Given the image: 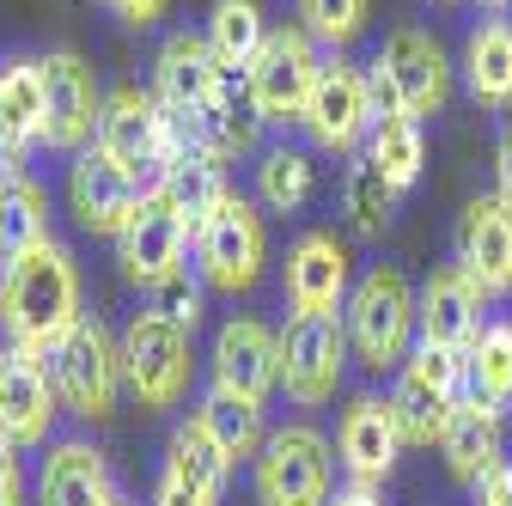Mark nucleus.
<instances>
[{"instance_id": "f257e3e1", "label": "nucleus", "mask_w": 512, "mask_h": 506, "mask_svg": "<svg viewBox=\"0 0 512 506\" xmlns=\"http://www.w3.org/2000/svg\"><path fill=\"white\" fill-rule=\"evenodd\" d=\"M80 318H86L80 311V269L55 238L31 244L13 263H0V330H7V342L49 354Z\"/></svg>"}, {"instance_id": "f03ea898", "label": "nucleus", "mask_w": 512, "mask_h": 506, "mask_svg": "<svg viewBox=\"0 0 512 506\" xmlns=\"http://www.w3.org/2000/svg\"><path fill=\"white\" fill-rule=\"evenodd\" d=\"M342 330L366 372H397L421 342V293L409 287L403 269L372 263L342 305Z\"/></svg>"}, {"instance_id": "7ed1b4c3", "label": "nucleus", "mask_w": 512, "mask_h": 506, "mask_svg": "<svg viewBox=\"0 0 512 506\" xmlns=\"http://www.w3.org/2000/svg\"><path fill=\"white\" fill-rule=\"evenodd\" d=\"M256 506H330L336 494V446L311 421H287L256 452Z\"/></svg>"}, {"instance_id": "20e7f679", "label": "nucleus", "mask_w": 512, "mask_h": 506, "mask_svg": "<svg viewBox=\"0 0 512 506\" xmlns=\"http://www.w3.org/2000/svg\"><path fill=\"white\" fill-rule=\"evenodd\" d=\"M49 372H55L61 409H74L80 421L116 415V397H122V385H128V372H122V342H110V330H104L98 318H80L68 336L49 348Z\"/></svg>"}, {"instance_id": "39448f33", "label": "nucleus", "mask_w": 512, "mask_h": 506, "mask_svg": "<svg viewBox=\"0 0 512 506\" xmlns=\"http://www.w3.org/2000/svg\"><path fill=\"white\" fill-rule=\"evenodd\" d=\"M122 372H128V391L141 397V409H177L189 397V372H196L189 330L153 305L135 311L122 330Z\"/></svg>"}, {"instance_id": "423d86ee", "label": "nucleus", "mask_w": 512, "mask_h": 506, "mask_svg": "<svg viewBox=\"0 0 512 506\" xmlns=\"http://www.w3.org/2000/svg\"><path fill=\"white\" fill-rule=\"evenodd\" d=\"M196 269H202V281L208 287H220V293H250L256 287V275H263V263H269V226H263V208H256L250 196H226L202 226H196Z\"/></svg>"}, {"instance_id": "0eeeda50", "label": "nucleus", "mask_w": 512, "mask_h": 506, "mask_svg": "<svg viewBox=\"0 0 512 506\" xmlns=\"http://www.w3.org/2000/svg\"><path fill=\"white\" fill-rule=\"evenodd\" d=\"M464 354H445L415 342V354L397 366V385H391V415L403 427V446H439L445 421L464 403Z\"/></svg>"}, {"instance_id": "6e6552de", "label": "nucleus", "mask_w": 512, "mask_h": 506, "mask_svg": "<svg viewBox=\"0 0 512 506\" xmlns=\"http://www.w3.org/2000/svg\"><path fill=\"white\" fill-rule=\"evenodd\" d=\"M324 74V55H317V37L305 25H275L256 49V61L244 68L250 80V104L263 122H299L311 104V86Z\"/></svg>"}, {"instance_id": "1a4fd4ad", "label": "nucleus", "mask_w": 512, "mask_h": 506, "mask_svg": "<svg viewBox=\"0 0 512 506\" xmlns=\"http://www.w3.org/2000/svg\"><path fill=\"white\" fill-rule=\"evenodd\" d=\"M372 80L366 68H354L348 55H324V74H317L311 86V104L299 116V129L311 135V147H324V153H354L366 135H372Z\"/></svg>"}, {"instance_id": "9d476101", "label": "nucleus", "mask_w": 512, "mask_h": 506, "mask_svg": "<svg viewBox=\"0 0 512 506\" xmlns=\"http://www.w3.org/2000/svg\"><path fill=\"white\" fill-rule=\"evenodd\" d=\"M98 116H104V86L92 74V61L74 49L43 55V147H55V153L92 147Z\"/></svg>"}, {"instance_id": "9b49d317", "label": "nucleus", "mask_w": 512, "mask_h": 506, "mask_svg": "<svg viewBox=\"0 0 512 506\" xmlns=\"http://www.w3.org/2000/svg\"><path fill=\"white\" fill-rule=\"evenodd\" d=\"M189 244H196L189 214L165 196V189H147L135 220H128L122 238H116V263H122V275L135 281V287H159V281H171L183 269Z\"/></svg>"}, {"instance_id": "f8f14e48", "label": "nucleus", "mask_w": 512, "mask_h": 506, "mask_svg": "<svg viewBox=\"0 0 512 506\" xmlns=\"http://www.w3.org/2000/svg\"><path fill=\"white\" fill-rule=\"evenodd\" d=\"M348 330L342 318H287L281 330V391L299 409H324L348 372Z\"/></svg>"}, {"instance_id": "ddd939ff", "label": "nucleus", "mask_w": 512, "mask_h": 506, "mask_svg": "<svg viewBox=\"0 0 512 506\" xmlns=\"http://www.w3.org/2000/svg\"><path fill=\"white\" fill-rule=\"evenodd\" d=\"M55 415H61V391H55L49 354L7 342L0 348V433H7L19 452H31L49 439Z\"/></svg>"}, {"instance_id": "4468645a", "label": "nucleus", "mask_w": 512, "mask_h": 506, "mask_svg": "<svg viewBox=\"0 0 512 506\" xmlns=\"http://www.w3.org/2000/svg\"><path fill=\"white\" fill-rule=\"evenodd\" d=\"M147 196V183L135 171H122L104 147H80L68 165V208L92 238H122V226L135 220Z\"/></svg>"}, {"instance_id": "2eb2a0df", "label": "nucleus", "mask_w": 512, "mask_h": 506, "mask_svg": "<svg viewBox=\"0 0 512 506\" xmlns=\"http://www.w3.org/2000/svg\"><path fill=\"white\" fill-rule=\"evenodd\" d=\"M366 68H378L391 80V92H397V104L409 116H433V110H445V98H452V61H445V49L421 25H397L378 43V55Z\"/></svg>"}, {"instance_id": "dca6fc26", "label": "nucleus", "mask_w": 512, "mask_h": 506, "mask_svg": "<svg viewBox=\"0 0 512 506\" xmlns=\"http://www.w3.org/2000/svg\"><path fill=\"white\" fill-rule=\"evenodd\" d=\"M354 293V263L336 232H299L287 244V305L293 318H342Z\"/></svg>"}, {"instance_id": "f3484780", "label": "nucleus", "mask_w": 512, "mask_h": 506, "mask_svg": "<svg viewBox=\"0 0 512 506\" xmlns=\"http://www.w3.org/2000/svg\"><path fill=\"white\" fill-rule=\"evenodd\" d=\"M452 263L488 293V299H506L512 293V202L500 196H476L458 220V238H452Z\"/></svg>"}, {"instance_id": "a211bd4d", "label": "nucleus", "mask_w": 512, "mask_h": 506, "mask_svg": "<svg viewBox=\"0 0 512 506\" xmlns=\"http://www.w3.org/2000/svg\"><path fill=\"white\" fill-rule=\"evenodd\" d=\"M336 458L348 470V482L360 488H384L403 458V427L391 415V397H354L336 421Z\"/></svg>"}, {"instance_id": "6ab92c4d", "label": "nucleus", "mask_w": 512, "mask_h": 506, "mask_svg": "<svg viewBox=\"0 0 512 506\" xmlns=\"http://www.w3.org/2000/svg\"><path fill=\"white\" fill-rule=\"evenodd\" d=\"M220 74H226V61L214 55L208 37H196V31H171V37L159 43V61H153V98H159L171 116L196 122V116L214 104Z\"/></svg>"}, {"instance_id": "aec40b11", "label": "nucleus", "mask_w": 512, "mask_h": 506, "mask_svg": "<svg viewBox=\"0 0 512 506\" xmlns=\"http://www.w3.org/2000/svg\"><path fill=\"white\" fill-rule=\"evenodd\" d=\"M482 311H488V293L458 263H439L421 287V342L445 354H470V342L488 330Z\"/></svg>"}, {"instance_id": "412c9836", "label": "nucleus", "mask_w": 512, "mask_h": 506, "mask_svg": "<svg viewBox=\"0 0 512 506\" xmlns=\"http://www.w3.org/2000/svg\"><path fill=\"white\" fill-rule=\"evenodd\" d=\"M226 482H232V458L196 421H183L171 433V446H165V470H159L153 506H220Z\"/></svg>"}, {"instance_id": "4be33fe9", "label": "nucleus", "mask_w": 512, "mask_h": 506, "mask_svg": "<svg viewBox=\"0 0 512 506\" xmlns=\"http://www.w3.org/2000/svg\"><path fill=\"white\" fill-rule=\"evenodd\" d=\"M214 385L263 403L281 385V336L256 318H232L214 336Z\"/></svg>"}, {"instance_id": "5701e85b", "label": "nucleus", "mask_w": 512, "mask_h": 506, "mask_svg": "<svg viewBox=\"0 0 512 506\" xmlns=\"http://www.w3.org/2000/svg\"><path fill=\"white\" fill-rule=\"evenodd\" d=\"M43 141V61H0V177L25 171V153Z\"/></svg>"}, {"instance_id": "b1692460", "label": "nucleus", "mask_w": 512, "mask_h": 506, "mask_svg": "<svg viewBox=\"0 0 512 506\" xmlns=\"http://www.w3.org/2000/svg\"><path fill=\"white\" fill-rule=\"evenodd\" d=\"M500 421H506V409H494V403H482V397H470V391H464V403L452 409V421H445L439 452H445V470H452L464 488H476L482 476L506 470V439H500Z\"/></svg>"}, {"instance_id": "393cba45", "label": "nucleus", "mask_w": 512, "mask_h": 506, "mask_svg": "<svg viewBox=\"0 0 512 506\" xmlns=\"http://www.w3.org/2000/svg\"><path fill=\"white\" fill-rule=\"evenodd\" d=\"M110 494L116 488H110L104 452L86 446V439H55L37 476V506H104Z\"/></svg>"}, {"instance_id": "a878e982", "label": "nucleus", "mask_w": 512, "mask_h": 506, "mask_svg": "<svg viewBox=\"0 0 512 506\" xmlns=\"http://www.w3.org/2000/svg\"><path fill=\"white\" fill-rule=\"evenodd\" d=\"M189 421H196V427L214 439V446H220L232 464H256V452L269 446L263 403H256V397H238V391H226V385H208Z\"/></svg>"}, {"instance_id": "bb28decb", "label": "nucleus", "mask_w": 512, "mask_h": 506, "mask_svg": "<svg viewBox=\"0 0 512 506\" xmlns=\"http://www.w3.org/2000/svg\"><path fill=\"white\" fill-rule=\"evenodd\" d=\"M464 86L488 110H512V19L488 13L464 43Z\"/></svg>"}, {"instance_id": "cd10ccee", "label": "nucleus", "mask_w": 512, "mask_h": 506, "mask_svg": "<svg viewBox=\"0 0 512 506\" xmlns=\"http://www.w3.org/2000/svg\"><path fill=\"white\" fill-rule=\"evenodd\" d=\"M49 238V196L43 183H31L25 171H7L0 177V263L25 257L31 244Z\"/></svg>"}, {"instance_id": "c85d7f7f", "label": "nucleus", "mask_w": 512, "mask_h": 506, "mask_svg": "<svg viewBox=\"0 0 512 506\" xmlns=\"http://www.w3.org/2000/svg\"><path fill=\"white\" fill-rule=\"evenodd\" d=\"M366 159L391 177L397 189H409L427 165V135H421V116H378L372 135H366Z\"/></svg>"}, {"instance_id": "c756f323", "label": "nucleus", "mask_w": 512, "mask_h": 506, "mask_svg": "<svg viewBox=\"0 0 512 506\" xmlns=\"http://www.w3.org/2000/svg\"><path fill=\"white\" fill-rule=\"evenodd\" d=\"M397 196H403V189L384 177L372 159H354V165H348V177H342V208H348V226H354L360 238H378L384 226H391Z\"/></svg>"}, {"instance_id": "7c9ffc66", "label": "nucleus", "mask_w": 512, "mask_h": 506, "mask_svg": "<svg viewBox=\"0 0 512 506\" xmlns=\"http://www.w3.org/2000/svg\"><path fill=\"white\" fill-rule=\"evenodd\" d=\"M311 202V153L299 147H269L256 159V208L269 214H299Z\"/></svg>"}, {"instance_id": "2f4dec72", "label": "nucleus", "mask_w": 512, "mask_h": 506, "mask_svg": "<svg viewBox=\"0 0 512 506\" xmlns=\"http://www.w3.org/2000/svg\"><path fill=\"white\" fill-rule=\"evenodd\" d=\"M464 385L470 397L494 403V409H512V330L506 324H488L470 354H464Z\"/></svg>"}, {"instance_id": "473e14b6", "label": "nucleus", "mask_w": 512, "mask_h": 506, "mask_svg": "<svg viewBox=\"0 0 512 506\" xmlns=\"http://www.w3.org/2000/svg\"><path fill=\"white\" fill-rule=\"evenodd\" d=\"M269 25H263V7L256 0H214V13H208V43L214 55L226 61V68H250L256 49H263Z\"/></svg>"}, {"instance_id": "72a5a7b5", "label": "nucleus", "mask_w": 512, "mask_h": 506, "mask_svg": "<svg viewBox=\"0 0 512 506\" xmlns=\"http://www.w3.org/2000/svg\"><path fill=\"white\" fill-rule=\"evenodd\" d=\"M299 25L330 43V49H348L360 31H366V0H299Z\"/></svg>"}, {"instance_id": "f704fd0d", "label": "nucleus", "mask_w": 512, "mask_h": 506, "mask_svg": "<svg viewBox=\"0 0 512 506\" xmlns=\"http://www.w3.org/2000/svg\"><path fill=\"white\" fill-rule=\"evenodd\" d=\"M153 311H165V318L183 324V330H196V324H202V287L189 281V269H177L171 281L153 287Z\"/></svg>"}, {"instance_id": "c9c22d12", "label": "nucleus", "mask_w": 512, "mask_h": 506, "mask_svg": "<svg viewBox=\"0 0 512 506\" xmlns=\"http://www.w3.org/2000/svg\"><path fill=\"white\" fill-rule=\"evenodd\" d=\"M0 506H25V464L7 433H0Z\"/></svg>"}, {"instance_id": "e433bc0d", "label": "nucleus", "mask_w": 512, "mask_h": 506, "mask_svg": "<svg viewBox=\"0 0 512 506\" xmlns=\"http://www.w3.org/2000/svg\"><path fill=\"white\" fill-rule=\"evenodd\" d=\"M104 7H110L116 19H128V25H159L171 0H104Z\"/></svg>"}, {"instance_id": "4c0bfd02", "label": "nucleus", "mask_w": 512, "mask_h": 506, "mask_svg": "<svg viewBox=\"0 0 512 506\" xmlns=\"http://www.w3.org/2000/svg\"><path fill=\"white\" fill-rule=\"evenodd\" d=\"M470 506H512V470H494L470 488Z\"/></svg>"}, {"instance_id": "58836bf2", "label": "nucleus", "mask_w": 512, "mask_h": 506, "mask_svg": "<svg viewBox=\"0 0 512 506\" xmlns=\"http://www.w3.org/2000/svg\"><path fill=\"white\" fill-rule=\"evenodd\" d=\"M494 177H500V196L512 202V116L500 122V135H494Z\"/></svg>"}, {"instance_id": "ea45409f", "label": "nucleus", "mask_w": 512, "mask_h": 506, "mask_svg": "<svg viewBox=\"0 0 512 506\" xmlns=\"http://www.w3.org/2000/svg\"><path fill=\"white\" fill-rule=\"evenodd\" d=\"M330 506H384V494H378V488L348 482V488H336V494H330Z\"/></svg>"}, {"instance_id": "a19ab883", "label": "nucleus", "mask_w": 512, "mask_h": 506, "mask_svg": "<svg viewBox=\"0 0 512 506\" xmlns=\"http://www.w3.org/2000/svg\"><path fill=\"white\" fill-rule=\"evenodd\" d=\"M482 7H488V13H506V7H512V0H482Z\"/></svg>"}, {"instance_id": "79ce46f5", "label": "nucleus", "mask_w": 512, "mask_h": 506, "mask_svg": "<svg viewBox=\"0 0 512 506\" xmlns=\"http://www.w3.org/2000/svg\"><path fill=\"white\" fill-rule=\"evenodd\" d=\"M104 506H128V500H122V494H110V500H104Z\"/></svg>"}, {"instance_id": "37998d69", "label": "nucleus", "mask_w": 512, "mask_h": 506, "mask_svg": "<svg viewBox=\"0 0 512 506\" xmlns=\"http://www.w3.org/2000/svg\"><path fill=\"white\" fill-rule=\"evenodd\" d=\"M506 330H512V318H506Z\"/></svg>"}, {"instance_id": "c03bdc74", "label": "nucleus", "mask_w": 512, "mask_h": 506, "mask_svg": "<svg viewBox=\"0 0 512 506\" xmlns=\"http://www.w3.org/2000/svg\"><path fill=\"white\" fill-rule=\"evenodd\" d=\"M506 470H512V458H506Z\"/></svg>"}]
</instances>
